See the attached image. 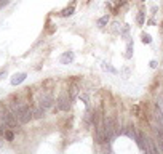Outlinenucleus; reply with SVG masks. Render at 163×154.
<instances>
[{
    "label": "nucleus",
    "instance_id": "f257e3e1",
    "mask_svg": "<svg viewBox=\"0 0 163 154\" xmlns=\"http://www.w3.org/2000/svg\"><path fill=\"white\" fill-rule=\"evenodd\" d=\"M8 108L11 109V113L16 116V119L19 120L21 125L24 124H29L32 120V108L27 104V103H22V101H13L8 104Z\"/></svg>",
    "mask_w": 163,
    "mask_h": 154
},
{
    "label": "nucleus",
    "instance_id": "f03ea898",
    "mask_svg": "<svg viewBox=\"0 0 163 154\" xmlns=\"http://www.w3.org/2000/svg\"><path fill=\"white\" fill-rule=\"evenodd\" d=\"M37 103H38V106H42L43 109H50L54 104V96L48 90H42V92L38 93V96H37Z\"/></svg>",
    "mask_w": 163,
    "mask_h": 154
},
{
    "label": "nucleus",
    "instance_id": "7ed1b4c3",
    "mask_svg": "<svg viewBox=\"0 0 163 154\" xmlns=\"http://www.w3.org/2000/svg\"><path fill=\"white\" fill-rule=\"evenodd\" d=\"M71 103H72V98L67 92H62L58 100H56V108H54V113H58V111H69L71 109Z\"/></svg>",
    "mask_w": 163,
    "mask_h": 154
},
{
    "label": "nucleus",
    "instance_id": "20e7f679",
    "mask_svg": "<svg viewBox=\"0 0 163 154\" xmlns=\"http://www.w3.org/2000/svg\"><path fill=\"white\" fill-rule=\"evenodd\" d=\"M74 60H75V53L71 51V50L64 51L61 56H59V63L61 64H71V63H74Z\"/></svg>",
    "mask_w": 163,
    "mask_h": 154
},
{
    "label": "nucleus",
    "instance_id": "39448f33",
    "mask_svg": "<svg viewBox=\"0 0 163 154\" xmlns=\"http://www.w3.org/2000/svg\"><path fill=\"white\" fill-rule=\"evenodd\" d=\"M26 79H27V74H26V72H16L15 76L11 77L10 83H11L13 87H16V85H19V83H22Z\"/></svg>",
    "mask_w": 163,
    "mask_h": 154
},
{
    "label": "nucleus",
    "instance_id": "423d86ee",
    "mask_svg": "<svg viewBox=\"0 0 163 154\" xmlns=\"http://www.w3.org/2000/svg\"><path fill=\"white\" fill-rule=\"evenodd\" d=\"M45 111L42 106H32V119L38 120V119H43L45 117Z\"/></svg>",
    "mask_w": 163,
    "mask_h": 154
},
{
    "label": "nucleus",
    "instance_id": "0eeeda50",
    "mask_svg": "<svg viewBox=\"0 0 163 154\" xmlns=\"http://www.w3.org/2000/svg\"><path fill=\"white\" fill-rule=\"evenodd\" d=\"M75 13V5H71V7H66V8H62L61 11H59V16L61 18H69V16H72Z\"/></svg>",
    "mask_w": 163,
    "mask_h": 154
},
{
    "label": "nucleus",
    "instance_id": "6e6552de",
    "mask_svg": "<svg viewBox=\"0 0 163 154\" xmlns=\"http://www.w3.org/2000/svg\"><path fill=\"white\" fill-rule=\"evenodd\" d=\"M155 117H157V122L160 125H163V109H161L160 103H155Z\"/></svg>",
    "mask_w": 163,
    "mask_h": 154
},
{
    "label": "nucleus",
    "instance_id": "1a4fd4ad",
    "mask_svg": "<svg viewBox=\"0 0 163 154\" xmlns=\"http://www.w3.org/2000/svg\"><path fill=\"white\" fill-rule=\"evenodd\" d=\"M67 93H69L71 98L74 100V98L78 95V85H77V83H71V87H69V90H67Z\"/></svg>",
    "mask_w": 163,
    "mask_h": 154
},
{
    "label": "nucleus",
    "instance_id": "9d476101",
    "mask_svg": "<svg viewBox=\"0 0 163 154\" xmlns=\"http://www.w3.org/2000/svg\"><path fill=\"white\" fill-rule=\"evenodd\" d=\"M98 27H101V29H104V27L109 24V15H104V16H101L99 19H98Z\"/></svg>",
    "mask_w": 163,
    "mask_h": 154
},
{
    "label": "nucleus",
    "instance_id": "9b49d317",
    "mask_svg": "<svg viewBox=\"0 0 163 154\" xmlns=\"http://www.w3.org/2000/svg\"><path fill=\"white\" fill-rule=\"evenodd\" d=\"M3 138L7 140V141H13V140H15V132H13V130H10V129H7V130H5V135H3Z\"/></svg>",
    "mask_w": 163,
    "mask_h": 154
},
{
    "label": "nucleus",
    "instance_id": "f8f14e48",
    "mask_svg": "<svg viewBox=\"0 0 163 154\" xmlns=\"http://www.w3.org/2000/svg\"><path fill=\"white\" fill-rule=\"evenodd\" d=\"M133 40H128V44H126V58H131L133 56Z\"/></svg>",
    "mask_w": 163,
    "mask_h": 154
},
{
    "label": "nucleus",
    "instance_id": "ddd939ff",
    "mask_svg": "<svg viewBox=\"0 0 163 154\" xmlns=\"http://www.w3.org/2000/svg\"><path fill=\"white\" fill-rule=\"evenodd\" d=\"M141 42H142V44H151V42H152V37L149 35V34H146V32H142V34H141Z\"/></svg>",
    "mask_w": 163,
    "mask_h": 154
},
{
    "label": "nucleus",
    "instance_id": "4468645a",
    "mask_svg": "<svg viewBox=\"0 0 163 154\" xmlns=\"http://www.w3.org/2000/svg\"><path fill=\"white\" fill-rule=\"evenodd\" d=\"M144 15H146L144 11H139V13H138V24H139V26L144 24Z\"/></svg>",
    "mask_w": 163,
    "mask_h": 154
},
{
    "label": "nucleus",
    "instance_id": "2eb2a0df",
    "mask_svg": "<svg viewBox=\"0 0 163 154\" xmlns=\"http://www.w3.org/2000/svg\"><path fill=\"white\" fill-rule=\"evenodd\" d=\"M80 100L83 101L85 104H88V103H90V100H88V95H86V93H82V95H80Z\"/></svg>",
    "mask_w": 163,
    "mask_h": 154
},
{
    "label": "nucleus",
    "instance_id": "dca6fc26",
    "mask_svg": "<svg viewBox=\"0 0 163 154\" xmlns=\"http://www.w3.org/2000/svg\"><path fill=\"white\" fill-rule=\"evenodd\" d=\"M104 69H107V71H111V72H114V74L117 72V71H115V69H114L112 66H109V64H104Z\"/></svg>",
    "mask_w": 163,
    "mask_h": 154
},
{
    "label": "nucleus",
    "instance_id": "f3484780",
    "mask_svg": "<svg viewBox=\"0 0 163 154\" xmlns=\"http://www.w3.org/2000/svg\"><path fill=\"white\" fill-rule=\"evenodd\" d=\"M10 3V0H0V8H3V7H7Z\"/></svg>",
    "mask_w": 163,
    "mask_h": 154
},
{
    "label": "nucleus",
    "instance_id": "a211bd4d",
    "mask_svg": "<svg viewBox=\"0 0 163 154\" xmlns=\"http://www.w3.org/2000/svg\"><path fill=\"white\" fill-rule=\"evenodd\" d=\"M158 149H160V152L163 154V141H161V140H158Z\"/></svg>",
    "mask_w": 163,
    "mask_h": 154
},
{
    "label": "nucleus",
    "instance_id": "6ab92c4d",
    "mask_svg": "<svg viewBox=\"0 0 163 154\" xmlns=\"http://www.w3.org/2000/svg\"><path fill=\"white\" fill-rule=\"evenodd\" d=\"M151 67H152V69H155V67H157V61H155V60H152V61H151Z\"/></svg>",
    "mask_w": 163,
    "mask_h": 154
},
{
    "label": "nucleus",
    "instance_id": "aec40b11",
    "mask_svg": "<svg viewBox=\"0 0 163 154\" xmlns=\"http://www.w3.org/2000/svg\"><path fill=\"white\" fill-rule=\"evenodd\" d=\"M3 76H5V72H0V79H3Z\"/></svg>",
    "mask_w": 163,
    "mask_h": 154
},
{
    "label": "nucleus",
    "instance_id": "412c9836",
    "mask_svg": "<svg viewBox=\"0 0 163 154\" xmlns=\"http://www.w3.org/2000/svg\"><path fill=\"white\" fill-rule=\"evenodd\" d=\"M0 146H2V136H0Z\"/></svg>",
    "mask_w": 163,
    "mask_h": 154
},
{
    "label": "nucleus",
    "instance_id": "4be33fe9",
    "mask_svg": "<svg viewBox=\"0 0 163 154\" xmlns=\"http://www.w3.org/2000/svg\"><path fill=\"white\" fill-rule=\"evenodd\" d=\"M141 2H146V0H141Z\"/></svg>",
    "mask_w": 163,
    "mask_h": 154
}]
</instances>
